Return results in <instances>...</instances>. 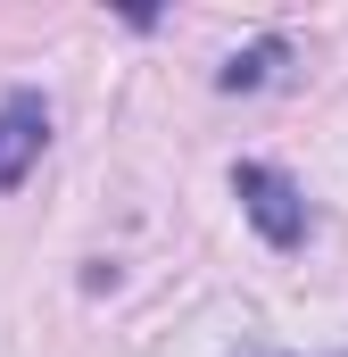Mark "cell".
Returning a JSON list of instances; mask_svg holds the SVG:
<instances>
[{
	"instance_id": "obj_1",
	"label": "cell",
	"mask_w": 348,
	"mask_h": 357,
	"mask_svg": "<svg viewBox=\"0 0 348 357\" xmlns=\"http://www.w3.org/2000/svg\"><path fill=\"white\" fill-rule=\"evenodd\" d=\"M232 199H241V216L258 225L265 250H299V241H307V191L282 175V167L241 158V167H232Z\"/></svg>"
},
{
	"instance_id": "obj_2",
	"label": "cell",
	"mask_w": 348,
	"mask_h": 357,
	"mask_svg": "<svg viewBox=\"0 0 348 357\" xmlns=\"http://www.w3.org/2000/svg\"><path fill=\"white\" fill-rule=\"evenodd\" d=\"M42 142H50V100L42 91H0V191H17L33 175Z\"/></svg>"
},
{
	"instance_id": "obj_3",
	"label": "cell",
	"mask_w": 348,
	"mask_h": 357,
	"mask_svg": "<svg viewBox=\"0 0 348 357\" xmlns=\"http://www.w3.org/2000/svg\"><path fill=\"white\" fill-rule=\"evenodd\" d=\"M274 59H282V33H265V42H249V50H232V59L216 67V84H224V91H258L265 75H274Z\"/></svg>"
}]
</instances>
